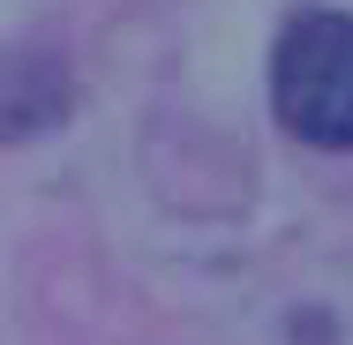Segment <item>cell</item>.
Returning <instances> with one entry per match:
<instances>
[{"label": "cell", "mask_w": 353, "mask_h": 345, "mask_svg": "<svg viewBox=\"0 0 353 345\" xmlns=\"http://www.w3.org/2000/svg\"><path fill=\"white\" fill-rule=\"evenodd\" d=\"M271 105L301 143L353 150V15H301L279 38Z\"/></svg>", "instance_id": "1"}, {"label": "cell", "mask_w": 353, "mask_h": 345, "mask_svg": "<svg viewBox=\"0 0 353 345\" xmlns=\"http://www.w3.org/2000/svg\"><path fill=\"white\" fill-rule=\"evenodd\" d=\"M68 105L61 68L53 61H23V53H0V136H30V128H53Z\"/></svg>", "instance_id": "2"}]
</instances>
